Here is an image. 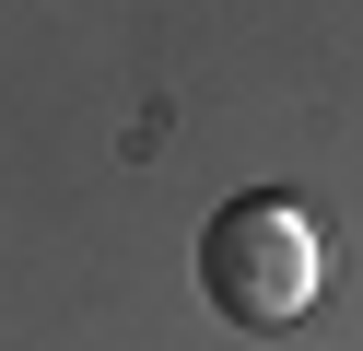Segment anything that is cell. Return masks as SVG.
I'll use <instances>...</instances> for the list:
<instances>
[{
  "label": "cell",
  "mask_w": 363,
  "mask_h": 351,
  "mask_svg": "<svg viewBox=\"0 0 363 351\" xmlns=\"http://www.w3.org/2000/svg\"><path fill=\"white\" fill-rule=\"evenodd\" d=\"M199 293H211L223 328H293L316 304V223L269 187L223 199L211 234H199Z\"/></svg>",
  "instance_id": "cell-1"
}]
</instances>
